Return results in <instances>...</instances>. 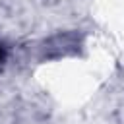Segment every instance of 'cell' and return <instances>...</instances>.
<instances>
[{
  "label": "cell",
  "instance_id": "obj_1",
  "mask_svg": "<svg viewBox=\"0 0 124 124\" xmlns=\"http://www.w3.org/2000/svg\"><path fill=\"white\" fill-rule=\"evenodd\" d=\"M0 62H2V48H0Z\"/></svg>",
  "mask_w": 124,
  "mask_h": 124
}]
</instances>
